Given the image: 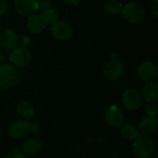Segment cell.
Returning <instances> with one entry per match:
<instances>
[{
  "label": "cell",
  "mask_w": 158,
  "mask_h": 158,
  "mask_svg": "<svg viewBox=\"0 0 158 158\" xmlns=\"http://www.w3.org/2000/svg\"><path fill=\"white\" fill-rule=\"evenodd\" d=\"M145 112L148 117H155L157 113V106L154 103H150L145 106Z\"/></svg>",
  "instance_id": "21"
},
{
  "label": "cell",
  "mask_w": 158,
  "mask_h": 158,
  "mask_svg": "<svg viewBox=\"0 0 158 158\" xmlns=\"http://www.w3.org/2000/svg\"><path fill=\"white\" fill-rule=\"evenodd\" d=\"M45 22L41 16V14H31L29 16L28 20H27V27L29 31L32 33H39L41 32L44 27H45Z\"/></svg>",
  "instance_id": "14"
},
{
  "label": "cell",
  "mask_w": 158,
  "mask_h": 158,
  "mask_svg": "<svg viewBox=\"0 0 158 158\" xmlns=\"http://www.w3.org/2000/svg\"><path fill=\"white\" fill-rule=\"evenodd\" d=\"M21 40H22V43H21L22 47H25V46H26V45H28V44H29V43H30V40L28 39V37H27V36H22Z\"/></svg>",
  "instance_id": "26"
},
{
  "label": "cell",
  "mask_w": 158,
  "mask_h": 158,
  "mask_svg": "<svg viewBox=\"0 0 158 158\" xmlns=\"http://www.w3.org/2000/svg\"><path fill=\"white\" fill-rule=\"evenodd\" d=\"M50 31L52 35L60 41H66L69 39L72 34V29L70 25L62 20H56L51 24Z\"/></svg>",
  "instance_id": "7"
},
{
  "label": "cell",
  "mask_w": 158,
  "mask_h": 158,
  "mask_svg": "<svg viewBox=\"0 0 158 158\" xmlns=\"http://www.w3.org/2000/svg\"><path fill=\"white\" fill-rule=\"evenodd\" d=\"M31 58V53L25 47L15 48L11 51V53L9 55L10 62L13 65H15L17 67H20V68L27 66L30 63Z\"/></svg>",
  "instance_id": "8"
},
{
  "label": "cell",
  "mask_w": 158,
  "mask_h": 158,
  "mask_svg": "<svg viewBox=\"0 0 158 158\" xmlns=\"http://www.w3.org/2000/svg\"><path fill=\"white\" fill-rule=\"evenodd\" d=\"M157 126V119L155 117H145L139 123V130L144 136H147L155 133Z\"/></svg>",
  "instance_id": "13"
},
{
  "label": "cell",
  "mask_w": 158,
  "mask_h": 158,
  "mask_svg": "<svg viewBox=\"0 0 158 158\" xmlns=\"http://www.w3.org/2000/svg\"><path fill=\"white\" fill-rule=\"evenodd\" d=\"M19 80L18 69L9 64H2L0 66V88L10 89Z\"/></svg>",
  "instance_id": "2"
},
{
  "label": "cell",
  "mask_w": 158,
  "mask_h": 158,
  "mask_svg": "<svg viewBox=\"0 0 158 158\" xmlns=\"http://www.w3.org/2000/svg\"><path fill=\"white\" fill-rule=\"evenodd\" d=\"M18 114L25 119H30L34 116V109L32 105L28 101H23L19 103L17 106Z\"/></svg>",
  "instance_id": "17"
},
{
  "label": "cell",
  "mask_w": 158,
  "mask_h": 158,
  "mask_svg": "<svg viewBox=\"0 0 158 158\" xmlns=\"http://www.w3.org/2000/svg\"><path fill=\"white\" fill-rule=\"evenodd\" d=\"M19 44V37L17 33L11 30H6L0 33V44L6 50L14 49Z\"/></svg>",
  "instance_id": "12"
},
{
  "label": "cell",
  "mask_w": 158,
  "mask_h": 158,
  "mask_svg": "<svg viewBox=\"0 0 158 158\" xmlns=\"http://www.w3.org/2000/svg\"><path fill=\"white\" fill-rule=\"evenodd\" d=\"M0 136H1V129H0Z\"/></svg>",
  "instance_id": "29"
},
{
  "label": "cell",
  "mask_w": 158,
  "mask_h": 158,
  "mask_svg": "<svg viewBox=\"0 0 158 158\" xmlns=\"http://www.w3.org/2000/svg\"><path fill=\"white\" fill-rule=\"evenodd\" d=\"M38 4V9L44 10L47 8H52V2L50 0H39L37 1Z\"/></svg>",
  "instance_id": "22"
},
{
  "label": "cell",
  "mask_w": 158,
  "mask_h": 158,
  "mask_svg": "<svg viewBox=\"0 0 158 158\" xmlns=\"http://www.w3.org/2000/svg\"><path fill=\"white\" fill-rule=\"evenodd\" d=\"M8 8V5L6 0H0V18L4 16Z\"/></svg>",
  "instance_id": "23"
},
{
  "label": "cell",
  "mask_w": 158,
  "mask_h": 158,
  "mask_svg": "<svg viewBox=\"0 0 158 158\" xmlns=\"http://www.w3.org/2000/svg\"><path fill=\"white\" fill-rule=\"evenodd\" d=\"M67 4H69V5H72V6H74V5H77L81 0H64Z\"/></svg>",
  "instance_id": "27"
},
{
  "label": "cell",
  "mask_w": 158,
  "mask_h": 158,
  "mask_svg": "<svg viewBox=\"0 0 158 158\" xmlns=\"http://www.w3.org/2000/svg\"><path fill=\"white\" fill-rule=\"evenodd\" d=\"M41 147H42V144L39 140L31 138V139H28L23 143L22 151L25 155L33 156V155H36L41 150Z\"/></svg>",
  "instance_id": "16"
},
{
  "label": "cell",
  "mask_w": 158,
  "mask_h": 158,
  "mask_svg": "<svg viewBox=\"0 0 158 158\" xmlns=\"http://www.w3.org/2000/svg\"><path fill=\"white\" fill-rule=\"evenodd\" d=\"M142 97L148 103H155L158 100V84L155 81L146 83L142 92Z\"/></svg>",
  "instance_id": "15"
},
{
  "label": "cell",
  "mask_w": 158,
  "mask_h": 158,
  "mask_svg": "<svg viewBox=\"0 0 158 158\" xmlns=\"http://www.w3.org/2000/svg\"><path fill=\"white\" fill-rule=\"evenodd\" d=\"M122 17L131 24H138L143 20L144 10L138 4L129 3L122 7Z\"/></svg>",
  "instance_id": "3"
},
{
  "label": "cell",
  "mask_w": 158,
  "mask_h": 158,
  "mask_svg": "<svg viewBox=\"0 0 158 158\" xmlns=\"http://www.w3.org/2000/svg\"><path fill=\"white\" fill-rule=\"evenodd\" d=\"M103 74L108 81H117L123 74V66L118 60H111L105 65Z\"/></svg>",
  "instance_id": "10"
},
{
  "label": "cell",
  "mask_w": 158,
  "mask_h": 158,
  "mask_svg": "<svg viewBox=\"0 0 158 158\" xmlns=\"http://www.w3.org/2000/svg\"><path fill=\"white\" fill-rule=\"evenodd\" d=\"M121 135L127 140H135L139 137V132L131 124H125L121 129Z\"/></svg>",
  "instance_id": "19"
},
{
  "label": "cell",
  "mask_w": 158,
  "mask_h": 158,
  "mask_svg": "<svg viewBox=\"0 0 158 158\" xmlns=\"http://www.w3.org/2000/svg\"><path fill=\"white\" fill-rule=\"evenodd\" d=\"M5 158H26V156L22 153L19 152V150H18V151H13V152L7 154L5 156Z\"/></svg>",
  "instance_id": "24"
},
{
  "label": "cell",
  "mask_w": 158,
  "mask_h": 158,
  "mask_svg": "<svg viewBox=\"0 0 158 158\" xmlns=\"http://www.w3.org/2000/svg\"><path fill=\"white\" fill-rule=\"evenodd\" d=\"M31 130V124L25 119L14 120L8 127V134L13 139H22Z\"/></svg>",
  "instance_id": "5"
},
{
  "label": "cell",
  "mask_w": 158,
  "mask_h": 158,
  "mask_svg": "<svg viewBox=\"0 0 158 158\" xmlns=\"http://www.w3.org/2000/svg\"><path fill=\"white\" fill-rule=\"evenodd\" d=\"M151 12L155 17H157L158 15V0H154V2L151 4Z\"/></svg>",
  "instance_id": "25"
},
{
  "label": "cell",
  "mask_w": 158,
  "mask_h": 158,
  "mask_svg": "<svg viewBox=\"0 0 158 158\" xmlns=\"http://www.w3.org/2000/svg\"><path fill=\"white\" fill-rule=\"evenodd\" d=\"M138 77L145 81H153L158 76L157 66L151 61H146L142 63L137 70Z\"/></svg>",
  "instance_id": "9"
},
{
  "label": "cell",
  "mask_w": 158,
  "mask_h": 158,
  "mask_svg": "<svg viewBox=\"0 0 158 158\" xmlns=\"http://www.w3.org/2000/svg\"><path fill=\"white\" fill-rule=\"evenodd\" d=\"M3 61H4V56L0 54V66L3 64Z\"/></svg>",
  "instance_id": "28"
},
{
  "label": "cell",
  "mask_w": 158,
  "mask_h": 158,
  "mask_svg": "<svg viewBox=\"0 0 158 158\" xmlns=\"http://www.w3.org/2000/svg\"><path fill=\"white\" fill-rule=\"evenodd\" d=\"M14 6L20 16H30L38 9L36 0H15Z\"/></svg>",
  "instance_id": "11"
},
{
  "label": "cell",
  "mask_w": 158,
  "mask_h": 158,
  "mask_svg": "<svg viewBox=\"0 0 158 158\" xmlns=\"http://www.w3.org/2000/svg\"><path fill=\"white\" fill-rule=\"evenodd\" d=\"M122 103L124 106L130 110H138L143 106V97L136 89H128L122 94Z\"/></svg>",
  "instance_id": "4"
},
{
  "label": "cell",
  "mask_w": 158,
  "mask_h": 158,
  "mask_svg": "<svg viewBox=\"0 0 158 158\" xmlns=\"http://www.w3.org/2000/svg\"><path fill=\"white\" fill-rule=\"evenodd\" d=\"M122 3L118 0H107L104 6L105 11L111 15L118 14L122 10Z\"/></svg>",
  "instance_id": "18"
},
{
  "label": "cell",
  "mask_w": 158,
  "mask_h": 158,
  "mask_svg": "<svg viewBox=\"0 0 158 158\" xmlns=\"http://www.w3.org/2000/svg\"><path fill=\"white\" fill-rule=\"evenodd\" d=\"M155 150L154 141L147 136H139L133 143V153L137 158H150Z\"/></svg>",
  "instance_id": "1"
},
{
  "label": "cell",
  "mask_w": 158,
  "mask_h": 158,
  "mask_svg": "<svg viewBox=\"0 0 158 158\" xmlns=\"http://www.w3.org/2000/svg\"><path fill=\"white\" fill-rule=\"evenodd\" d=\"M105 120L108 126L114 129L120 128L124 122V116L118 106H109L105 113Z\"/></svg>",
  "instance_id": "6"
},
{
  "label": "cell",
  "mask_w": 158,
  "mask_h": 158,
  "mask_svg": "<svg viewBox=\"0 0 158 158\" xmlns=\"http://www.w3.org/2000/svg\"><path fill=\"white\" fill-rule=\"evenodd\" d=\"M41 16L43 17L45 24H47V25L53 24L55 21L57 20V18H58L57 13L53 8H47V9L42 10Z\"/></svg>",
  "instance_id": "20"
}]
</instances>
